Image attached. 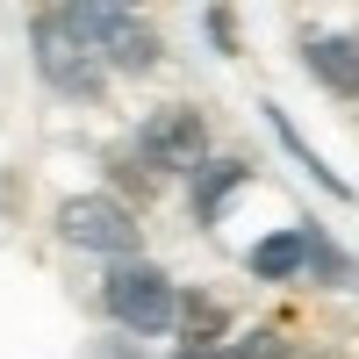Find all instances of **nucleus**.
I'll use <instances>...</instances> for the list:
<instances>
[{"mask_svg":"<svg viewBox=\"0 0 359 359\" xmlns=\"http://www.w3.org/2000/svg\"><path fill=\"white\" fill-rule=\"evenodd\" d=\"M65 22L108 57V65H130V72L158 65V36L130 15V0H65Z\"/></svg>","mask_w":359,"mask_h":359,"instance_id":"1","label":"nucleus"},{"mask_svg":"<svg viewBox=\"0 0 359 359\" xmlns=\"http://www.w3.org/2000/svg\"><path fill=\"white\" fill-rule=\"evenodd\" d=\"M36 72L57 86V94H72V101H94L101 94V50L79 36V29L65 15H36Z\"/></svg>","mask_w":359,"mask_h":359,"instance_id":"2","label":"nucleus"},{"mask_svg":"<svg viewBox=\"0 0 359 359\" xmlns=\"http://www.w3.org/2000/svg\"><path fill=\"white\" fill-rule=\"evenodd\" d=\"M101 302H108V316L123 323V331H137V338H158L165 323L180 316V302H172V280L158 273V266H115Z\"/></svg>","mask_w":359,"mask_h":359,"instance_id":"3","label":"nucleus"},{"mask_svg":"<svg viewBox=\"0 0 359 359\" xmlns=\"http://www.w3.org/2000/svg\"><path fill=\"white\" fill-rule=\"evenodd\" d=\"M57 230H65V245H79V252H108V259L137 252L130 208L108 201V194H79V201H65V208H57Z\"/></svg>","mask_w":359,"mask_h":359,"instance_id":"4","label":"nucleus"},{"mask_svg":"<svg viewBox=\"0 0 359 359\" xmlns=\"http://www.w3.org/2000/svg\"><path fill=\"white\" fill-rule=\"evenodd\" d=\"M137 151H144V165H158V172H201V151H208V123H201L194 108H158L151 123H144Z\"/></svg>","mask_w":359,"mask_h":359,"instance_id":"5","label":"nucleus"},{"mask_svg":"<svg viewBox=\"0 0 359 359\" xmlns=\"http://www.w3.org/2000/svg\"><path fill=\"white\" fill-rule=\"evenodd\" d=\"M302 57H309V72L331 86V94H359V36H309L302 43Z\"/></svg>","mask_w":359,"mask_h":359,"instance_id":"6","label":"nucleus"},{"mask_svg":"<svg viewBox=\"0 0 359 359\" xmlns=\"http://www.w3.org/2000/svg\"><path fill=\"white\" fill-rule=\"evenodd\" d=\"M245 180H252L245 158H216V165H201V172H194V216H201V223H216V216H223V201H230V187H245Z\"/></svg>","mask_w":359,"mask_h":359,"instance_id":"7","label":"nucleus"},{"mask_svg":"<svg viewBox=\"0 0 359 359\" xmlns=\"http://www.w3.org/2000/svg\"><path fill=\"white\" fill-rule=\"evenodd\" d=\"M302 266H309V230H280V237H266V245L252 252L259 280H294Z\"/></svg>","mask_w":359,"mask_h":359,"instance_id":"8","label":"nucleus"},{"mask_svg":"<svg viewBox=\"0 0 359 359\" xmlns=\"http://www.w3.org/2000/svg\"><path fill=\"white\" fill-rule=\"evenodd\" d=\"M187 359H287V345H280L273 331H245V338H223V345L187 352Z\"/></svg>","mask_w":359,"mask_h":359,"instance_id":"9","label":"nucleus"},{"mask_svg":"<svg viewBox=\"0 0 359 359\" xmlns=\"http://www.w3.org/2000/svg\"><path fill=\"white\" fill-rule=\"evenodd\" d=\"M216 331H223V309H216V302H187V338H194V345H180V359H187V352H208Z\"/></svg>","mask_w":359,"mask_h":359,"instance_id":"10","label":"nucleus"}]
</instances>
